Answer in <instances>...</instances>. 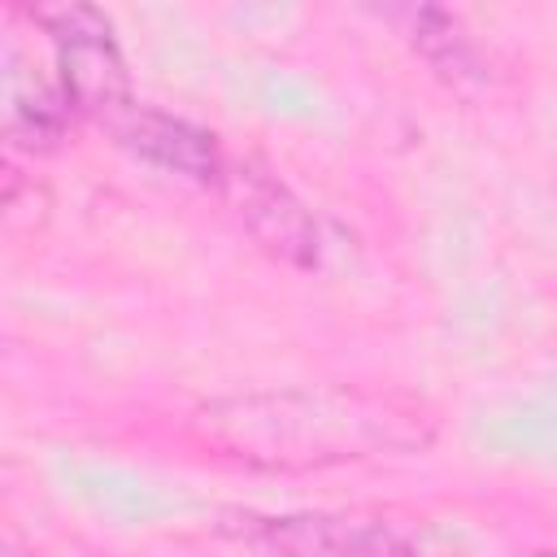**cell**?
Masks as SVG:
<instances>
[{
  "label": "cell",
  "instance_id": "obj_3",
  "mask_svg": "<svg viewBox=\"0 0 557 557\" xmlns=\"http://www.w3.org/2000/svg\"><path fill=\"white\" fill-rule=\"evenodd\" d=\"M218 191L226 196L231 213L239 218V226L283 265H296V270H313L318 265V222L313 213L305 209V200L261 161L244 157V161H231L226 157V170H222V183Z\"/></svg>",
  "mask_w": 557,
  "mask_h": 557
},
{
  "label": "cell",
  "instance_id": "obj_6",
  "mask_svg": "<svg viewBox=\"0 0 557 557\" xmlns=\"http://www.w3.org/2000/svg\"><path fill=\"white\" fill-rule=\"evenodd\" d=\"M9 61V139L26 152H44L61 139L65 117H70V100L61 91V83H44L35 70H22L17 48L4 52Z\"/></svg>",
  "mask_w": 557,
  "mask_h": 557
},
{
  "label": "cell",
  "instance_id": "obj_2",
  "mask_svg": "<svg viewBox=\"0 0 557 557\" xmlns=\"http://www.w3.org/2000/svg\"><path fill=\"white\" fill-rule=\"evenodd\" d=\"M30 22L57 48V83L70 109L113 131L135 109V96L109 17L91 4H39Z\"/></svg>",
  "mask_w": 557,
  "mask_h": 557
},
{
  "label": "cell",
  "instance_id": "obj_5",
  "mask_svg": "<svg viewBox=\"0 0 557 557\" xmlns=\"http://www.w3.org/2000/svg\"><path fill=\"white\" fill-rule=\"evenodd\" d=\"M117 144L126 152H135L139 161L165 170V174H178L187 183H205V187H218L222 183V170H226V152L218 148V139L187 122V117H174V113H161V109H148V104H135L117 126H113Z\"/></svg>",
  "mask_w": 557,
  "mask_h": 557
},
{
  "label": "cell",
  "instance_id": "obj_4",
  "mask_svg": "<svg viewBox=\"0 0 557 557\" xmlns=\"http://www.w3.org/2000/svg\"><path fill=\"white\" fill-rule=\"evenodd\" d=\"M222 527L257 557H413L396 531L335 513H226Z\"/></svg>",
  "mask_w": 557,
  "mask_h": 557
},
{
  "label": "cell",
  "instance_id": "obj_7",
  "mask_svg": "<svg viewBox=\"0 0 557 557\" xmlns=\"http://www.w3.org/2000/svg\"><path fill=\"white\" fill-rule=\"evenodd\" d=\"M392 22H400L405 39L444 74V78H479V57L466 39V30L457 26V17H448L444 9L418 4V9H396L387 13Z\"/></svg>",
  "mask_w": 557,
  "mask_h": 557
},
{
  "label": "cell",
  "instance_id": "obj_1",
  "mask_svg": "<svg viewBox=\"0 0 557 557\" xmlns=\"http://www.w3.org/2000/svg\"><path fill=\"white\" fill-rule=\"evenodd\" d=\"M209 440L257 466H331L392 448H409L418 435L405 418L357 392L292 387L226 396L200 409Z\"/></svg>",
  "mask_w": 557,
  "mask_h": 557
}]
</instances>
